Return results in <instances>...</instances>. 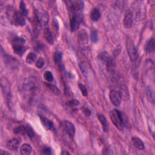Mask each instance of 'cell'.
Listing matches in <instances>:
<instances>
[{"label": "cell", "instance_id": "cell-1", "mask_svg": "<svg viewBox=\"0 0 155 155\" xmlns=\"http://www.w3.org/2000/svg\"><path fill=\"white\" fill-rule=\"evenodd\" d=\"M7 14L12 24L17 26H24L26 24L25 17H24L20 12L14 11V9L11 8H9Z\"/></svg>", "mask_w": 155, "mask_h": 155}, {"label": "cell", "instance_id": "cell-2", "mask_svg": "<svg viewBox=\"0 0 155 155\" xmlns=\"http://www.w3.org/2000/svg\"><path fill=\"white\" fill-rule=\"evenodd\" d=\"M110 119L115 126L120 131L123 130L124 128V120L121 113L117 109H113L109 113Z\"/></svg>", "mask_w": 155, "mask_h": 155}, {"label": "cell", "instance_id": "cell-3", "mask_svg": "<svg viewBox=\"0 0 155 155\" xmlns=\"http://www.w3.org/2000/svg\"><path fill=\"white\" fill-rule=\"evenodd\" d=\"M38 86V82L35 77H29L22 82L21 87L24 91H31L35 90Z\"/></svg>", "mask_w": 155, "mask_h": 155}, {"label": "cell", "instance_id": "cell-4", "mask_svg": "<svg viewBox=\"0 0 155 155\" xmlns=\"http://www.w3.org/2000/svg\"><path fill=\"white\" fill-rule=\"evenodd\" d=\"M25 42V40L23 38L17 37L14 39L13 44V50L14 52L18 56L21 57L26 51V48L23 45Z\"/></svg>", "mask_w": 155, "mask_h": 155}, {"label": "cell", "instance_id": "cell-5", "mask_svg": "<svg viewBox=\"0 0 155 155\" xmlns=\"http://www.w3.org/2000/svg\"><path fill=\"white\" fill-rule=\"evenodd\" d=\"M99 59L102 63L103 64H104L106 67L110 70L114 69L115 67V61L112 59V58L106 52H102L99 55Z\"/></svg>", "mask_w": 155, "mask_h": 155}, {"label": "cell", "instance_id": "cell-6", "mask_svg": "<svg viewBox=\"0 0 155 155\" xmlns=\"http://www.w3.org/2000/svg\"><path fill=\"white\" fill-rule=\"evenodd\" d=\"M127 49L128 51V54L130 57V60L132 62H134L136 60L138 57V54L137 49L134 44V42L132 40H129L127 42Z\"/></svg>", "mask_w": 155, "mask_h": 155}, {"label": "cell", "instance_id": "cell-7", "mask_svg": "<svg viewBox=\"0 0 155 155\" xmlns=\"http://www.w3.org/2000/svg\"><path fill=\"white\" fill-rule=\"evenodd\" d=\"M84 5L82 2L75 1L71 3L69 7V10L72 14V15H81V12L82 11Z\"/></svg>", "mask_w": 155, "mask_h": 155}, {"label": "cell", "instance_id": "cell-8", "mask_svg": "<svg viewBox=\"0 0 155 155\" xmlns=\"http://www.w3.org/2000/svg\"><path fill=\"white\" fill-rule=\"evenodd\" d=\"M82 22V17L81 15H73L70 21V27L71 32H74L76 31L80 26Z\"/></svg>", "mask_w": 155, "mask_h": 155}, {"label": "cell", "instance_id": "cell-9", "mask_svg": "<svg viewBox=\"0 0 155 155\" xmlns=\"http://www.w3.org/2000/svg\"><path fill=\"white\" fill-rule=\"evenodd\" d=\"M110 99L112 104L115 106H119L121 104L122 96L119 91L116 90H112L109 95Z\"/></svg>", "mask_w": 155, "mask_h": 155}, {"label": "cell", "instance_id": "cell-10", "mask_svg": "<svg viewBox=\"0 0 155 155\" xmlns=\"http://www.w3.org/2000/svg\"><path fill=\"white\" fill-rule=\"evenodd\" d=\"M64 128L67 133L69 135V136L72 138H73L75 135L76 129L75 126L69 121H64Z\"/></svg>", "mask_w": 155, "mask_h": 155}, {"label": "cell", "instance_id": "cell-11", "mask_svg": "<svg viewBox=\"0 0 155 155\" xmlns=\"http://www.w3.org/2000/svg\"><path fill=\"white\" fill-rule=\"evenodd\" d=\"M133 22V13L130 11H127L124 18L123 24L126 28L130 29L132 27Z\"/></svg>", "mask_w": 155, "mask_h": 155}, {"label": "cell", "instance_id": "cell-12", "mask_svg": "<svg viewBox=\"0 0 155 155\" xmlns=\"http://www.w3.org/2000/svg\"><path fill=\"white\" fill-rule=\"evenodd\" d=\"M36 18L38 22L42 25H46L49 21V17L45 12H37Z\"/></svg>", "mask_w": 155, "mask_h": 155}, {"label": "cell", "instance_id": "cell-13", "mask_svg": "<svg viewBox=\"0 0 155 155\" xmlns=\"http://www.w3.org/2000/svg\"><path fill=\"white\" fill-rule=\"evenodd\" d=\"M40 119L41 122L42 124V126L47 130L55 131V127L54 123L51 121L50 119L46 118L45 117L40 115Z\"/></svg>", "mask_w": 155, "mask_h": 155}, {"label": "cell", "instance_id": "cell-14", "mask_svg": "<svg viewBox=\"0 0 155 155\" xmlns=\"http://www.w3.org/2000/svg\"><path fill=\"white\" fill-rule=\"evenodd\" d=\"M77 39L78 42L81 44H85L88 42V35L85 30H81L77 35Z\"/></svg>", "mask_w": 155, "mask_h": 155}, {"label": "cell", "instance_id": "cell-15", "mask_svg": "<svg viewBox=\"0 0 155 155\" xmlns=\"http://www.w3.org/2000/svg\"><path fill=\"white\" fill-rule=\"evenodd\" d=\"M20 141L17 138H13L8 141L7 142V147L12 151H17L20 145Z\"/></svg>", "mask_w": 155, "mask_h": 155}, {"label": "cell", "instance_id": "cell-16", "mask_svg": "<svg viewBox=\"0 0 155 155\" xmlns=\"http://www.w3.org/2000/svg\"><path fill=\"white\" fill-rule=\"evenodd\" d=\"M98 118L102 126L103 130H104L105 132H107L109 131V123L107 122V119L104 116V115H103L102 114H98Z\"/></svg>", "mask_w": 155, "mask_h": 155}, {"label": "cell", "instance_id": "cell-17", "mask_svg": "<svg viewBox=\"0 0 155 155\" xmlns=\"http://www.w3.org/2000/svg\"><path fill=\"white\" fill-rule=\"evenodd\" d=\"M44 35L45 39L46 40V41L48 43H49L51 45L54 44V41L52 34H51V32L50 29H48V28L45 29V30L44 31Z\"/></svg>", "mask_w": 155, "mask_h": 155}, {"label": "cell", "instance_id": "cell-18", "mask_svg": "<svg viewBox=\"0 0 155 155\" xmlns=\"http://www.w3.org/2000/svg\"><path fill=\"white\" fill-rule=\"evenodd\" d=\"M32 148L29 144H23L20 148V153L23 155H29L31 153Z\"/></svg>", "mask_w": 155, "mask_h": 155}, {"label": "cell", "instance_id": "cell-19", "mask_svg": "<svg viewBox=\"0 0 155 155\" xmlns=\"http://www.w3.org/2000/svg\"><path fill=\"white\" fill-rule=\"evenodd\" d=\"M132 142L133 145L139 150H143L144 148V144L142 141L137 137L132 138Z\"/></svg>", "mask_w": 155, "mask_h": 155}, {"label": "cell", "instance_id": "cell-20", "mask_svg": "<svg viewBox=\"0 0 155 155\" xmlns=\"http://www.w3.org/2000/svg\"><path fill=\"white\" fill-rule=\"evenodd\" d=\"M101 17V13L99 9L95 8L92 9L90 13V18L93 21H97Z\"/></svg>", "mask_w": 155, "mask_h": 155}, {"label": "cell", "instance_id": "cell-21", "mask_svg": "<svg viewBox=\"0 0 155 155\" xmlns=\"http://www.w3.org/2000/svg\"><path fill=\"white\" fill-rule=\"evenodd\" d=\"M154 49V39L150 38L147 42L145 45V50L148 53H151Z\"/></svg>", "mask_w": 155, "mask_h": 155}, {"label": "cell", "instance_id": "cell-22", "mask_svg": "<svg viewBox=\"0 0 155 155\" xmlns=\"http://www.w3.org/2000/svg\"><path fill=\"white\" fill-rule=\"evenodd\" d=\"M26 132H27V126H20L18 127H16L14 130V132L16 135H26Z\"/></svg>", "mask_w": 155, "mask_h": 155}, {"label": "cell", "instance_id": "cell-23", "mask_svg": "<svg viewBox=\"0 0 155 155\" xmlns=\"http://www.w3.org/2000/svg\"><path fill=\"white\" fill-rule=\"evenodd\" d=\"M36 59H37L36 55L33 52H30L27 55L26 57V62L28 64H32L36 61Z\"/></svg>", "mask_w": 155, "mask_h": 155}, {"label": "cell", "instance_id": "cell-24", "mask_svg": "<svg viewBox=\"0 0 155 155\" xmlns=\"http://www.w3.org/2000/svg\"><path fill=\"white\" fill-rule=\"evenodd\" d=\"M45 85L53 93H54L56 95H59L60 94V90H59V88L55 86V85L51 84L50 83H46Z\"/></svg>", "mask_w": 155, "mask_h": 155}, {"label": "cell", "instance_id": "cell-25", "mask_svg": "<svg viewBox=\"0 0 155 155\" xmlns=\"http://www.w3.org/2000/svg\"><path fill=\"white\" fill-rule=\"evenodd\" d=\"M62 58H63V54L61 52V51H55L54 54V61L55 62L56 64L60 65L61 63V61H62Z\"/></svg>", "mask_w": 155, "mask_h": 155}, {"label": "cell", "instance_id": "cell-26", "mask_svg": "<svg viewBox=\"0 0 155 155\" xmlns=\"http://www.w3.org/2000/svg\"><path fill=\"white\" fill-rule=\"evenodd\" d=\"M20 13L24 16V17H26L28 14V11L26 6L25 3L23 1H21L20 2Z\"/></svg>", "mask_w": 155, "mask_h": 155}, {"label": "cell", "instance_id": "cell-27", "mask_svg": "<svg viewBox=\"0 0 155 155\" xmlns=\"http://www.w3.org/2000/svg\"><path fill=\"white\" fill-rule=\"evenodd\" d=\"M44 79L48 82H52L54 81V76L50 71H45L44 73Z\"/></svg>", "mask_w": 155, "mask_h": 155}, {"label": "cell", "instance_id": "cell-28", "mask_svg": "<svg viewBox=\"0 0 155 155\" xmlns=\"http://www.w3.org/2000/svg\"><path fill=\"white\" fill-rule=\"evenodd\" d=\"M79 105V102L76 99H72L66 102V106L69 107H75Z\"/></svg>", "mask_w": 155, "mask_h": 155}, {"label": "cell", "instance_id": "cell-29", "mask_svg": "<svg viewBox=\"0 0 155 155\" xmlns=\"http://www.w3.org/2000/svg\"><path fill=\"white\" fill-rule=\"evenodd\" d=\"M78 86H79V88L82 95L84 96H87L88 92H87V90L85 86L84 85H83L82 84H79Z\"/></svg>", "mask_w": 155, "mask_h": 155}, {"label": "cell", "instance_id": "cell-30", "mask_svg": "<svg viewBox=\"0 0 155 155\" xmlns=\"http://www.w3.org/2000/svg\"><path fill=\"white\" fill-rule=\"evenodd\" d=\"M91 41L93 42H96L98 39V32L96 30H93L91 33Z\"/></svg>", "mask_w": 155, "mask_h": 155}, {"label": "cell", "instance_id": "cell-31", "mask_svg": "<svg viewBox=\"0 0 155 155\" xmlns=\"http://www.w3.org/2000/svg\"><path fill=\"white\" fill-rule=\"evenodd\" d=\"M44 65V60H43L42 58H39L36 63V67H38V69H41Z\"/></svg>", "mask_w": 155, "mask_h": 155}, {"label": "cell", "instance_id": "cell-32", "mask_svg": "<svg viewBox=\"0 0 155 155\" xmlns=\"http://www.w3.org/2000/svg\"><path fill=\"white\" fill-rule=\"evenodd\" d=\"M82 112L86 116H90L91 115V111L87 107H84L82 109Z\"/></svg>", "mask_w": 155, "mask_h": 155}, {"label": "cell", "instance_id": "cell-33", "mask_svg": "<svg viewBox=\"0 0 155 155\" xmlns=\"http://www.w3.org/2000/svg\"><path fill=\"white\" fill-rule=\"evenodd\" d=\"M51 153V150L49 147H45L42 150V153L44 154H50Z\"/></svg>", "mask_w": 155, "mask_h": 155}, {"label": "cell", "instance_id": "cell-34", "mask_svg": "<svg viewBox=\"0 0 155 155\" xmlns=\"http://www.w3.org/2000/svg\"><path fill=\"white\" fill-rule=\"evenodd\" d=\"M10 153L7 152V151H4L3 150H1V151H0V154L2 155H5V154H9Z\"/></svg>", "mask_w": 155, "mask_h": 155}, {"label": "cell", "instance_id": "cell-35", "mask_svg": "<svg viewBox=\"0 0 155 155\" xmlns=\"http://www.w3.org/2000/svg\"><path fill=\"white\" fill-rule=\"evenodd\" d=\"M61 154H70L69 152H66V151H64V152H62Z\"/></svg>", "mask_w": 155, "mask_h": 155}]
</instances>
